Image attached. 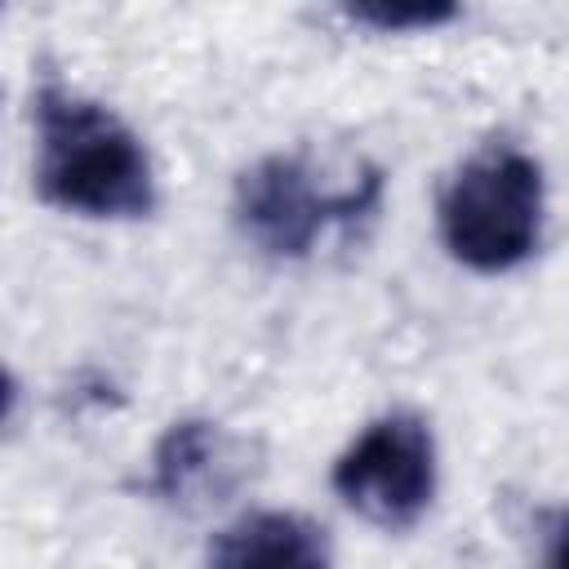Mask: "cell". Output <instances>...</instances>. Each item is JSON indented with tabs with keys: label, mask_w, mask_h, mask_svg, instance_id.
Wrapping results in <instances>:
<instances>
[{
	"label": "cell",
	"mask_w": 569,
	"mask_h": 569,
	"mask_svg": "<svg viewBox=\"0 0 569 569\" xmlns=\"http://www.w3.org/2000/svg\"><path fill=\"white\" fill-rule=\"evenodd\" d=\"M31 120L44 204L80 218H147L156 209L147 147L111 107L49 76L31 98Z\"/></svg>",
	"instance_id": "6da1fadb"
},
{
	"label": "cell",
	"mask_w": 569,
	"mask_h": 569,
	"mask_svg": "<svg viewBox=\"0 0 569 569\" xmlns=\"http://www.w3.org/2000/svg\"><path fill=\"white\" fill-rule=\"evenodd\" d=\"M204 569H333L329 533L298 511H249L218 529Z\"/></svg>",
	"instance_id": "8992f818"
},
{
	"label": "cell",
	"mask_w": 569,
	"mask_h": 569,
	"mask_svg": "<svg viewBox=\"0 0 569 569\" xmlns=\"http://www.w3.org/2000/svg\"><path fill=\"white\" fill-rule=\"evenodd\" d=\"M236 480H240V458L218 422L187 418L160 436L151 458V493L160 502L191 511L231 493Z\"/></svg>",
	"instance_id": "5b68a950"
},
{
	"label": "cell",
	"mask_w": 569,
	"mask_h": 569,
	"mask_svg": "<svg viewBox=\"0 0 569 569\" xmlns=\"http://www.w3.org/2000/svg\"><path fill=\"white\" fill-rule=\"evenodd\" d=\"M338 498L378 529H409L436 498V440L418 413L369 422L333 462Z\"/></svg>",
	"instance_id": "277c9868"
},
{
	"label": "cell",
	"mask_w": 569,
	"mask_h": 569,
	"mask_svg": "<svg viewBox=\"0 0 569 569\" xmlns=\"http://www.w3.org/2000/svg\"><path fill=\"white\" fill-rule=\"evenodd\" d=\"M347 18L360 22V27H373V31H431L440 22H453L458 9L453 4H387V0H373V4H347Z\"/></svg>",
	"instance_id": "52a82bcc"
},
{
	"label": "cell",
	"mask_w": 569,
	"mask_h": 569,
	"mask_svg": "<svg viewBox=\"0 0 569 569\" xmlns=\"http://www.w3.org/2000/svg\"><path fill=\"white\" fill-rule=\"evenodd\" d=\"M382 200V169L360 164L347 182H325L302 151H276L253 160L231 191L236 231L267 258H307L329 227L369 218Z\"/></svg>",
	"instance_id": "7a4b0ae2"
},
{
	"label": "cell",
	"mask_w": 569,
	"mask_h": 569,
	"mask_svg": "<svg viewBox=\"0 0 569 569\" xmlns=\"http://www.w3.org/2000/svg\"><path fill=\"white\" fill-rule=\"evenodd\" d=\"M542 236V169L520 147L476 151L440 196L445 249L480 271L498 276L520 267Z\"/></svg>",
	"instance_id": "3957f363"
},
{
	"label": "cell",
	"mask_w": 569,
	"mask_h": 569,
	"mask_svg": "<svg viewBox=\"0 0 569 569\" xmlns=\"http://www.w3.org/2000/svg\"><path fill=\"white\" fill-rule=\"evenodd\" d=\"M538 569H569V511L551 516V525H547V547H542Z\"/></svg>",
	"instance_id": "ba28073f"
}]
</instances>
